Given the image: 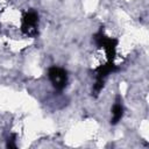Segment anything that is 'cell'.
Returning <instances> with one entry per match:
<instances>
[{"mask_svg": "<svg viewBox=\"0 0 149 149\" xmlns=\"http://www.w3.org/2000/svg\"><path fill=\"white\" fill-rule=\"evenodd\" d=\"M48 77L52 86L61 91L68 85V72L59 66H51L48 70Z\"/></svg>", "mask_w": 149, "mask_h": 149, "instance_id": "6da1fadb", "label": "cell"}, {"mask_svg": "<svg viewBox=\"0 0 149 149\" xmlns=\"http://www.w3.org/2000/svg\"><path fill=\"white\" fill-rule=\"evenodd\" d=\"M94 38H95V41H97V44H98L99 47H101V48L105 50V52H106V55H107V57H108V61H109V62H113L114 56H115V54H116L118 41H116L115 38H111V37L105 36L101 31H99L98 34H95Z\"/></svg>", "mask_w": 149, "mask_h": 149, "instance_id": "7a4b0ae2", "label": "cell"}, {"mask_svg": "<svg viewBox=\"0 0 149 149\" xmlns=\"http://www.w3.org/2000/svg\"><path fill=\"white\" fill-rule=\"evenodd\" d=\"M37 24H38V15L36 12L30 10L27 12L22 17L21 30L27 36H34L37 34Z\"/></svg>", "mask_w": 149, "mask_h": 149, "instance_id": "3957f363", "label": "cell"}, {"mask_svg": "<svg viewBox=\"0 0 149 149\" xmlns=\"http://www.w3.org/2000/svg\"><path fill=\"white\" fill-rule=\"evenodd\" d=\"M123 116V106L121 104V100H120V97L116 98V101L115 104L113 105V108H112V119H111V123L112 125H116Z\"/></svg>", "mask_w": 149, "mask_h": 149, "instance_id": "277c9868", "label": "cell"}, {"mask_svg": "<svg viewBox=\"0 0 149 149\" xmlns=\"http://www.w3.org/2000/svg\"><path fill=\"white\" fill-rule=\"evenodd\" d=\"M7 147H9V148H16V144H15V135H12V136L8 139Z\"/></svg>", "mask_w": 149, "mask_h": 149, "instance_id": "5b68a950", "label": "cell"}]
</instances>
